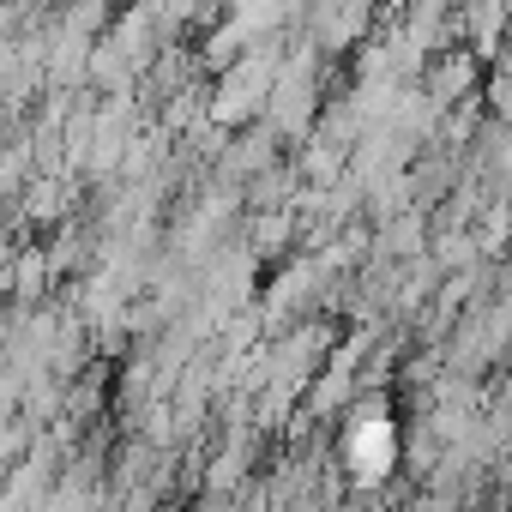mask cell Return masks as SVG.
Returning a JSON list of instances; mask_svg holds the SVG:
<instances>
[{
	"label": "cell",
	"mask_w": 512,
	"mask_h": 512,
	"mask_svg": "<svg viewBox=\"0 0 512 512\" xmlns=\"http://www.w3.org/2000/svg\"><path fill=\"white\" fill-rule=\"evenodd\" d=\"M350 452H356L362 476H380V470L392 464V428H386V422H362L356 440H350Z\"/></svg>",
	"instance_id": "cell-1"
}]
</instances>
